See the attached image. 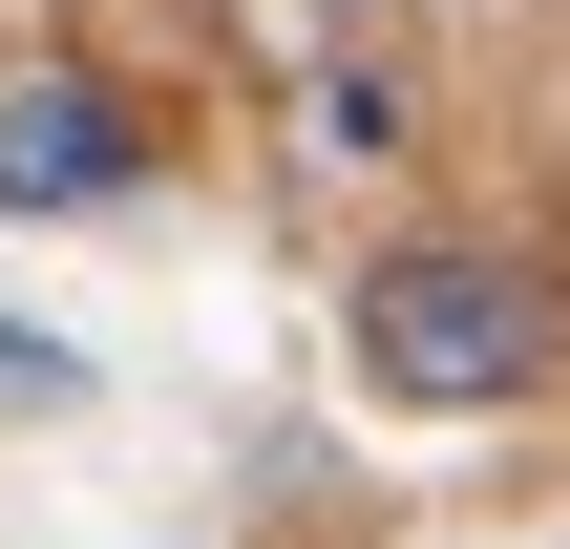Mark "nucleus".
Instances as JSON below:
<instances>
[{
	"instance_id": "2",
	"label": "nucleus",
	"mask_w": 570,
	"mask_h": 549,
	"mask_svg": "<svg viewBox=\"0 0 570 549\" xmlns=\"http://www.w3.org/2000/svg\"><path fill=\"white\" fill-rule=\"evenodd\" d=\"M169 169V127L106 85V63H21L0 85V212H127Z\"/></svg>"
},
{
	"instance_id": "3",
	"label": "nucleus",
	"mask_w": 570,
	"mask_h": 549,
	"mask_svg": "<svg viewBox=\"0 0 570 549\" xmlns=\"http://www.w3.org/2000/svg\"><path fill=\"white\" fill-rule=\"evenodd\" d=\"M296 148H338V169H402L423 127H402V85H381L360 42H317V63H296Z\"/></svg>"
},
{
	"instance_id": "1",
	"label": "nucleus",
	"mask_w": 570,
	"mask_h": 549,
	"mask_svg": "<svg viewBox=\"0 0 570 549\" xmlns=\"http://www.w3.org/2000/svg\"><path fill=\"white\" fill-rule=\"evenodd\" d=\"M338 360L402 423H508V402H550V275L508 233H381L338 275Z\"/></svg>"
}]
</instances>
